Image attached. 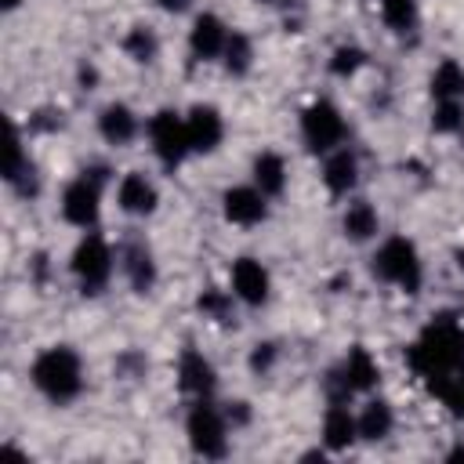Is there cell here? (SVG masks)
Returning <instances> with one entry per match:
<instances>
[{
    "mask_svg": "<svg viewBox=\"0 0 464 464\" xmlns=\"http://www.w3.org/2000/svg\"><path fill=\"white\" fill-rule=\"evenodd\" d=\"M406 359H410L413 373H420L428 384L453 377V373H464V330L453 323V315H439L420 334V341L410 344Z\"/></svg>",
    "mask_w": 464,
    "mask_h": 464,
    "instance_id": "6da1fadb",
    "label": "cell"
},
{
    "mask_svg": "<svg viewBox=\"0 0 464 464\" xmlns=\"http://www.w3.org/2000/svg\"><path fill=\"white\" fill-rule=\"evenodd\" d=\"M33 384L51 399V402H69L80 395L83 388V366H80V355L65 344L58 348H47L36 355L33 370H29Z\"/></svg>",
    "mask_w": 464,
    "mask_h": 464,
    "instance_id": "7a4b0ae2",
    "label": "cell"
},
{
    "mask_svg": "<svg viewBox=\"0 0 464 464\" xmlns=\"http://www.w3.org/2000/svg\"><path fill=\"white\" fill-rule=\"evenodd\" d=\"M373 276H381L384 283H395L402 286L406 294H417L420 290V257H417V246L402 236H392L381 243L377 257H373Z\"/></svg>",
    "mask_w": 464,
    "mask_h": 464,
    "instance_id": "3957f363",
    "label": "cell"
},
{
    "mask_svg": "<svg viewBox=\"0 0 464 464\" xmlns=\"http://www.w3.org/2000/svg\"><path fill=\"white\" fill-rule=\"evenodd\" d=\"M225 413L218 406H210L207 399H199L192 410H188V420H185V431H188V442L199 457H225L228 453V428H225Z\"/></svg>",
    "mask_w": 464,
    "mask_h": 464,
    "instance_id": "277c9868",
    "label": "cell"
},
{
    "mask_svg": "<svg viewBox=\"0 0 464 464\" xmlns=\"http://www.w3.org/2000/svg\"><path fill=\"white\" fill-rule=\"evenodd\" d=\"M72 272L83 286V294H102L112 276V250L98 232H87L72 250Z\"/></svg>",
    "mask_w": 464,
    "mask_h": 464,
    "instance_id": "5b68a950",
    "label": "cell"
},
{
    "mask_svg": "<svg viewBox=\"0 0 464 464\" xmlns=\"http://www.w3.org/2000/svg\"><path fill=\"white\" fill-rule=\"evenodd\" d=\"M301 134H304V145L312 152H334L344 141V120H341L337 105L326 98L312 102L301 116Z\"/></svg>",
    "mask_w": 464,
    "mask_h": 464,
    "instance_id": "8992f818",
    "label": "cell"
},
{
    "mask_svg": "<svg viewBox=\"0 0 464 464\" xmlns=\"http://www.w3.org/2000/svg\"><path fill=\"white\" fill-rule=\"evenodd\" d=\"M149 138H152V152L160 156L163 167H178L192 149H188V134H185V120L170 109H160L149 120Z\"/></svg>",
    "mask_w": 464,
    "mask_h": 464,
    "instance_id": "52a82bcc",
    "label": "cell"
},
{
    "mask_svg": "<svg viewBox=\"0 0 464 464\" xmlns=\"http://www.w3.org/2000/svg\"><path fill=\"white\" fill-rule=\"evenodd\" d=\"M98 199H102V185L94 178H76L65 185L62 192V218L76 228H91L98 221Z\"/></svg>",
    "mask_w": 464,
    "mask_h": 464,
    "instance_id": "ba28073f",
    "label": "cell"
},
{
    "mask_svg": "<svg viewBox=\"0 0 464 464\" xmlns=\"http://www.w3.org/2000/svg\"><path fill=\"white\" fill-rule=\"evenodd\" d=\"M185 134H188V149L192 152H214L221 145V138H225L221 112L214 105H196L185 116Z\"/></svg>",
    "mask_w": 464,
    "mask_h": 464,
    "instance_id": "9c48e42d",
    "label": "cell"
},
{
    "mask_svg": "<svg viewBox=\"0 0 464 464\" xmlns=\"http://www.w3.org/2000/svg\"><path fill=\"white\" fill-rule=\"evenodd\" d=\"M268 286H272V279H268L261 261H254V257H236L232 261V294L243 304H265Z\"/></svg>",
    "mask_w": 464,
    "mask_h": 464,
    "instance_id": "30bf717a",
    "label": "cell"
},
{
    "mask_svg": "<svg viewBox=\"0 0 464 464\" xmlns=\"http://www.w3.org/2000/svg\"><path fill=\"white\" fill-rule=\"evenodd\" d=\"M225 218L232 221V225H257V221H265V192L254 185H236V188H228L225 192Z\"/></svg>",
    "mask_w": 464,
    "mask_h": 464,
    "instance_id": "8fae6325",
    "label": "cell"
},
{
    "mask_svg": "<svg viewBox=\"0 0 464 464\" xmlns=\"http://www.w3.org/2000/svg\"><path fill=\"white\" fill-rule=\"evenodd\" d=\"M225 44H228V29H225V22L218 18V14H199L196 22H192V33H188V47H192V54L196 58H203V62H210V58H218L221 51H225Z\"/></svg>",
    "mask_w": 464,
    "mask_h": 464,
    "instance_id": "7c38bea8",
    "label": "cell"
},
{
    "mask_svg": "<svg viewBox=\"0 0 464 464\" xmlns=\"http://www.w3.org/2000/svg\"><path fill=\"white\" fill-rule=\"evenodd\" d=\"M178 384H181V392L207 399V395L214 392L218 377H214V366H210L196 348H185L181 359H178Z\"/></svg>",
    "mask_w": 464,
    "mask_h": 464,
    "instance_id": "4fadbf2b",
    "label": "cell"
},
{
    "mask_svg": "<svg viewBox=\"0 0 464 464\" xmlns=\"http://www.w3.org/2000/svg\"><path fill=\"white\" fill-rule=\"evenodd\" d=\"M116 199H120V210L134 214V218H145L156 210V188L145 174H127L116 188Z\"/></svg>",
    "mask_w": 464,
    "mask_h": 464,
    "instance_id": "5bb4252c",
    "label": "cell"
},
{
    "mask_svg": "<svg viewBox=\"0 0 464 464\" xmlns=\"http://www.w3.org/2000/svg\"><path fill=\"white\" fill-rule=\"evenodd\" d=\"M355 435H359V424L348 413V406L344 402H330V410L323 417V442H326V450H348L355 442Z\"/></svg>",
    "mask_w": 464,
    "mask_h": 464,
    "instance_id": "9a60e30c",
    "label": "cell"
},
{
    "mask_svg": "<svg viewBox=\"0 0 464 464\" xmlns=\"http://www.w3.org/2000/svg\"><path fill=\"white\" fill-rule=\"evenodd\" d=\"M98 130H102V138H105L109 145H127V141L138 134V116H134L127 105L112 102V105L102 109V116H98Z\"/></svg>",
    "mask_w": 464,
    "mask_h": 464,
    "instance_id": "2e32d148",
    "label": "cell"
},
{
    "mask_svg": "<svg viewBox=\"0 0 464 464\" xmlns=\"http://www.w3.org/2000/svg\"><path fill=\"white\" fill-rule=\"evenodd\" d=\"M355 178H359L355 156H352L348 149H334V152L326 156V163H323V181H326V188H330L334 196H344V192L355 185Z\"/></svg>",
    "mask_w": 464,
    "mask_h": 464,
    "instance_id": "e0dca14e",
    "label": "cell"
},
{
    "mask_svg": "<svg viewBox=\"0 0 464 464\" xmlns=\"http://www.w3.org/2000/svg\"><path fill=\"white\" fill-rule=\"evenodd\" d=\"M341 377H344V384L355 395V392H370L377 384L381 370H377V362H373V355L366 348H352L348 359H344V366H341Z\"/></svg>",
    "mask_w": 464,
    "mask_h": 464,
    "instance_id": "ac0fdd59",
    "label": "cell"
},
{
    "mask_svg": "<svg viewBox=\"0 0 464 464\" xmlns=\"http://www.w3.org/2000/svg\"><path fill=\"white\" fill-rule=\"evenodd\" d=\"M254 185L265 196H279L286 188V163H283L279 152H261L254 160Z\"/></svg>",
    "mask_w": 464,
    "mask_h": 464,
    "instance_id": "d6986e66",
    "label": "cell"
},
{
    "mask_svg": "<svg viewBox=\"0 0 464 464\" xmlns=\"http://www.w3.org/2000/svg\"><path fill=\"white\" fill-rule=\"evenodd\" d=\"M123 272H127V279H130V286L138 290V294H145V290H152V283H156V261H152V254L145 250V246H127V254H123Z\"/></svg>",
    "mask_w": 464,
    "mask_h": 464,
    "instance_id": "ffe728a7",
    "label": "cell"
},
{
    "mask_svg": "<svg viewBox=\"0 0 464 464\" xmlns=\"http://www.w3.org/2000/svg\"><path fill=\"white\" fill-rule=\"evenodd\" d=\"M355 424H359V435H362L366 442H377V439H384V435L392 431L395 417H392V406H388L384 399H373V402L362 406V413L355 417Z\"/></svg>",
    "mask_w": 464,
    "mask_h": 464,
    "instance_id": "44dd1931",
    "label": "cell"
},
{
    "mask_svg": "<svg viewBox=\"0 0 464 464\" xmlns=\"http://www.w3.org/2000/svg\"><path fill=\"white\" fill-rule=\"evenodd\" d=\"M431 94H435V102H460L464 98V69L453 58H446L431 72Z\"/></svg>",
    "mask_w": 464,
    "mask_h": 464,
    "instance_id": "7402d4cb",
    "label": "cell"
},
{
    "mask_svg": "<svg viewBox=\"0 0 464 464\" xmlns=\"http://www.w3.org/2000/svg\"><path fill=\"white\" fill-rule=\"evenodd\" d=\"M344 232H348V239H355V243L370 239V236L377 232V210H373L366 199H355V203L344 210Z\"/></svg>",
    "mask_w": 464,
    "mask_h": 464,
    "instance_id": "603a6c76",
    "label": "cell"
},
{
    "mask_svg": "<svg viewBox=\"0 0 464 464\" xmlns=\"http://www.w3.org/2000/svg\"><path fill=\"white\" fill-rule=\"evenodd\" d=\"M381 18L388 22V29L406 33L417 25V4L413 0H381Z\"/></svg>",
    "mask_w": 464,
    "mask_h": 464,
    "instance_id": "cb8c5ba5",
    "label": "cell"
},
{
    "mask_svg": "<svg viewBox=\"0 0 464 464\" xmlns=\"http://www.w3.org/2000/svg\"><path fill=\"white\" fill-rule=\"evenodd\" d=\"M123 51H127L134 62H152V58H156V51H160L156 33H152V29H145V25H134V29L123 36Z\"/></svg>",
    "mask_w": 464,
    "mask_h": 464,
    "instance_id": "d4e9b609",
    "label": "cell"
},
{
    "mask_svg": "<svg viewBox=\"0 0 464 464\" xmlns=\"http://www.w3.org/2000/svg\"><path fill=\"white\" fill-rule=\"evenodd\" d=\"M225 69L232 72V76H243L246 69H250V58H254V51H250V40L243 36V33H228V44H225Z\"/></svg>",
    "mask_w": 464,
    "mask_h": 464,
    "instance_id": "484cf974",
    "label": "cell"
},
{
    "mask_svg": "<svg viewBox=\"0 0 464 464\" xmlns=\"http://www.w3.org/2000/svg\"><path fill=\"white\" fill-rule=\"evenodd\" d=\"M362 65H366V51L355 47V44H341L334 51V58H330V72L334 76H355Z\"/></svg>",
    "mask_w": 464,
    "mask_h": 464,
    "instance_id": "4316f807",
    "label": "cell"
},
{
    "mask_svg": "<svg viewBox=\"0 0 464 464\" xmlns=\"http://www.w3.org/2000/svg\"><path fill=\"white\" fill-rule=\"evenodd\" d=\"M464 127V109L460 102H439L435 112H431V130L435 134H453Z\"/></svg>",
    "mask_w": 464,
    "mask_h": 464,
    "instance_id": "83f0119b",
    "label": "cell"
},
{
    "mask_svg": "<svg viewBox=\"0 0 464 464\" xmlns=\"http://www.w3.org/2000/svg\"><path fill=\"white\" fill-rule=\"evenodd\" d=\"M199 312L214 315L218 323H228V312H232V297L221 294V290H203L199 294Z\"/></svg>",
    "mask_w": 464,
    "mask_h": 464,
    "instance_id": "f1b7e54d",
    "label": "cell"
},
{
    "mask_svg": "<svg viewBox=\"0 0 464 464\" xmlns=\"http://www.w3.org/2000/svg\"><path fill=\"white\" fill-rule=\"evenodd\" d=\"M272 362H276V344H254V352H250V370H257V373H265V370H272Z\"/></svg>",
    "mask_w": 464,
    "mask_h": 464,
    "instance_id": "f546056e",
    "label": "cell"
},
{
    "mask_svg": "<svg viewBox=\"0 0 464 464\" xmlns=\"http://www.w3.org/2000/svg\"><path fill=\"white\" fill-rule=\"evenodd\" d=\"M33 127L36 130H54V127H62V112L54 116V112H36L33 116Z\"/></svg>",
    "mask_w": 464,
    "mask_h": 464,
    "instance_id": "4dcf8cb0",
    "label": "cell"
},
{
    "mask_svg": "<svg viewBox=\"0 0 464 464\" xmlns=\"http://www.w3.org/2000/svg\"><path fill=\"white\" fill-rule=\"evenodd\" d=\"M225 417H228V420H236V424H243V420H246V417H250V413H246V402H232V406H228V413H225Z\"/></svg>",
    "mask_w": 464,
    "mask_h": 464,
    "instance_id": "1f68e13d",
    "label": "cell"
},
{
    "mask_svg": "<svg viewBox=\"0 0 464 464\" xmlns=\"http://www.w3.org/2000/svg\"><path fill=\"white\" fill-rule=\"evenodd\" d=\"M160 4H163L167 11H181V7H185V0H160Z\"/></svg>",
    "mask_w": 464,
    "mask_h": 464,
    "instance_id": "d6a6232c",
    "label": "cell"
},
{
    "mask_svg": "<svg viewBox=\"0 0 464 464\" xmlns=\"http://www.w3.org/2000/svg\"><path fill=\"white\" fill-rule=\"evenodd\" d=\"M18 4H22V0H4V11H14Z\"/></svg>",
    "mask_w": 464,
    "mask_h": 464,
    "instance_id": "836d02e7",
    "label": "cell"
},
{
    "mask_svg": "<svg viewBox=\"0 0 464 464\" xmlns=\"http://www.w3.org/2000/svg\"><path fill=\"white\" fill-rule=\"evenodd\" d=\"M450 457H453V460H460V457H464V446H457V450H453Z\"/></svg>",
    "mask_w": 464,
    "mask_h": 464,
    "instance_id": "e575fe53",
    "label": "cell"
},
{
    "mask_svg": "<svg viewBox=\"0 0 464 464\" xmlns=\"http://www.w3.org/2000/svg\"><path fill=\"white\" fill-rule=\"evenodd\" d=\"M457 268L464 272V250H457Z\"/></svg>",
    "mask_w": 464,
    "mask_h": 464,
    "instance_id": "d590c367",
    "label": "cell"
},
{
    "mask_svg": "<svg viewBox=\"0 0 464 464\" xmlns=\"http://www.w3.org/2000/svg\"><path fill=\"white\" fill-rule=\"evenodd\" d=\"M261 4H283V0H261Z\"/></svg>",
    "mask_w": 464,
    "mask_h": 464,
    "instance_id": "8d00e7d4",
    "label": "cell"
}]
</instances>
